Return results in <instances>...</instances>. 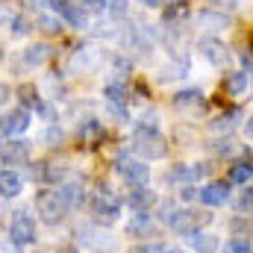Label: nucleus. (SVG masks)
Masks as SVG:
<instances>
[{
  "mask_svg": "<svg viewBox=\"0 0 253 253\" xmlns=\"http://www.w3.org/2000/svg\"><path fill=\"white\" fill-rule=\"evenodd\" d=\"M103 94L109 97V103H112V109H121L118 103H124V100H126V88H124V85H118V83H109V85L103 88Z\"/></svg>",
  "mask_w": 253,
  "mask_h": 253,
  "instance_id": "22",
  "label": "nucleus"
},
{
  "mask_svg": "<svg viewBox=\"0 0 253 253\" xmlns=\"http://www.w3.org/2000/svg\"><path fill=\"white\" fill-rule=\"evenodd\" d=\"M248 135H251V141H253V118L248 121Z\"/></svg>",
  "mask_w": 253,
  "mask_h": 253,
  "instance_id": "34",
  "label": "nucleus"
},
{
  "mask_svg": "<svg viewBox=\"0 0 253 253\" xmlns=\"http://www.w3.org/2000/svg\"><path fill=\"white\" fill-rule=\"evenodd\" d=\"M251 177H253V162H248V159L236 162L233 171H230V180H233V183H248Z\"/></svg>",
  "mask_w": 253,
  "mask_h": 253,
  "instance_id": "21",
  "label": "nucleus"
},
{
  "mask_svg": "<svg viewBox=\"0 0 253 253\" xmlns=\"http://www.w3.org/2000/svg\"><path fill=\"white\" fill-rule=\"evenodd\" d=\"M197 197L206 203V206H221V203H227L230 200V186L227 183H206L203 189H197Z\"/></svg>",
  "mask_w": 253,
  "mask_h": 253,
  "instance_id": "10",
  "label": "nucleus"
},
{
  "mask_svg": "<svg viewBox=\"0 0 253 253\" xmlns=\"http://www.w3.org/2000/svg\"><path fill=\"white\" fill-rule=\"evenodd\" d=\"M132 147L141 159H162L168 153V141L156 126H138L135 138H132Z\"/></svg>",
  "mask_w": 253,
  "mask_h": 253,
  "instance_id": "3",
  "label": "nucleus"
},
{
  "mask_svg": "<svg viewBox=\"0 0 253 253\" xmlns=\"http://www.w3.org/2000/svg\"><path fill=\"white\" fill-rule=\"evenodd\" d=\"M224 253H253V245L248 239H230L224 245Z\"/></svg>",
  "mask_w": 253,
  "mask_h": 253,
  "instance_id": "25",
  "label": "nucleus"
},
{
  "mask_svg": "<svg viewBox=\"0 0 253 253\" xmlns=\"http://www.w3.org/2000/svg\"><path fill=\"white\" fill-rule=\"evenodd\" d=\"M18 97H21L24 106H39V94H36L33 85H21V88H18Z\"/></svg>",
  "mask_w": 253,
  "mask_h": 253,
  "instance_id": "27",
  "label": "nucleus"
},
{
  "mask_svg": "<svg viewBox=\"0 0 253 253\" xmlns=\"http://www.w3.org/2000/svg\"><path fill=\"white\" fill-rule=\"evenodd\" d=\"M21 189H24V180H21L12 168H3V171H0V194H3V197H18Z\"/></svg>",
  "mask_w": 253,
  "mask_h": 253,
  "instance_id": "14",
  "label": "nucleus"
},
{
  "mask_svg": "<svg viewBox=\"0 0 253 253\" xmlns=\"http://www.w3.org/2000/svg\"><path fill=\"white\" fill-rule=\"evenodd\" d=\"M126 253H150V245H138V248H129Z\"/></svg>",
  "mask_w": 253,
  "mask_h": 253,
  "instance_id": "32",
  "label": "nucleus"
},
{
  "mask_svg": "<svg viewBox=\"0 0 253 253\" xmlns=\"http://www.w3.org/2000/svg\"><path fill=\"white\" fill-rule=\"evenodd\" d=\"M197 21H200V24H212V27H227L233 18H230V15H215V12H200Z\"/></svg>",
  "mask_w": 253,
  "mask_h": 253,
  "instance_id": "24",
  "label": "nucleus"
},
{
  "mask_svg": "<svg viewBox=\"0 0 253 253\" xmlns=\"http://www.w3.org/2000/svg\"><path fill=\"white\" fill-rule=\"evenodd\" d=\"M36 212L42 215L44 224H59L71 212V203L65 200L62 189H42L36 194Z\"/></svg>",
  "mask_w": 253,
  "mask_h": 253,
  "instance_id": "1",
  "label": "nucleus"
},
{
  "mask_svg": "<svg viewBox=\"0 0 253 253\" xmlns=\"http://www.w3.org/2000/svg\"><path fill=\"white\" fill-rule=\"evenodd\" d=\"M30 112L24 109V106H18V109H9L3 118H0V129L6 132V135H18V132H24L27 126H30Z\"/></svg>",
  "mask_w": 253,
  "mask_h": 253,
  "instance_id": "9",
  "label": "nucleus"
},
{
  "mask_svg": "<svg viewBox=\"0 0 253 253\" xmlns=\"http://www.w3.org/2000/svg\"><path fill=\"white\" fill-rule=\"evenodd\" d=\"M245 88H248V74H245V71H233V74L224 77V91H227V94L236 97V94H242Z\"/></svg>",
  "mask_w": 253,
  "mask_h": 253,
  "instance_id": "18",
  "label": "nucleus"
},
{
  "mask_svg": "<svg viewBox=\"0 0 253 253\" xmlns=\"http://www.w3.org/2000/svg\"><path fill=\"white\" fill-rule=\"evenodd\" d=\"M91 215H94L97 221L112 224V221H118V215H121V200H118L109 189L94 191V194H91Z\"/></svg>",
  "mask_w": 253,
  "mask_h": 253,
  "instance_id": "4",
  "label": "nucleus"
},
{
  "mask_svg": "<svg viewBox=\"0 0 253 253\" xmlns=\"http://www.w3.org/2000/svg\"><path fill=\"white\" fill-rule=\"evenodd\" d=\"M162 253H186V251H177V248H168V251H162Z\"/></svg>",
  "mask_w": 253,
  "mask_h": 253,
  "instance_id": "36",
  "label": "nucleus"
},
{
  "mask_svg": "<svg viewBox=\"0 0 253 253\" xmlns=\"http://www.w3.org/2000/svg\"><path fill=\"white\" fill-rule=\"evenodd\" d=\"M9 236L15 245H33L36 242V221L27 209H18L9 221Z\"/></svg>",
  "mask_w": 253,
  "mask_h": 253,
  "instance_id": "5",
  "label": "nucleus"
},
{
  "mask_svg": "<svg viewBox=\"0 0 253 253\" xmlns=\"http://www.w3.org/2000/svg\"><path fill=\"white\" fill-rule=\"evenodd\" d=\"M126 233H129L132 239H150V233H153V218H150V215H132V218L126 221Z\"/></svg>",
  "mask_w": 253,
  "mask_h": 253,
  "instance_id": "13",
  "label": "nucleus"
},
{
  "mask_svg": "<svg viewBox=\"0 0 253 253\" xmlns=\"http://www.w3.org/2000/svg\"><path fill=\"white\" fill-rule=\"evenodd\" d=\"M0 59H3V50H0Z\"/></svg>",
  "mask_w": 253,
  "mask_h": 253,
  "instance_id": "38",
  "label": "nucleus"
},
{
  "mask_svg": "<svg viewBox=\"0 0 253 253\" xmlns=\"http://www.w3.org/2000/svg\"><path fill=\"white\" fill-rule=\"evenodd\" d=\"M0 162H3L6 168L27 165V162H30V144L21 141V138H9V141L0 147Z\"/></svg>",
  "mask_w": 253,
  "mask_h": 253,
  "instance_id": "6",
  "label": "nucleus"
},
{
  "mask_svg": "<svg viewBox=\"0 0 253 253\" xmlns=\"http://www.w3.org/2000/svg\"><path fill=\"white\" fill-rule=\"evenodd\" d=\"M80 138H83V144H85V147H97V144H100V138H103V126L97 124V121H88V124L80 129Z\"/></svg>",
  "mask_w": 253,
  "mask_h": 253,
  "instance_id": "20",
  "label": "nucleus"
},
{
  "mask_svg": "<svg viewBox=\"0 0 253 253\" xmlns=\"http://www.w3.org/2000/svg\"><path fill=\"white\" fill-rule=\"evenodd\" d=\"M109 9H112V15H124V12H126V0H112V6H109Z\"/></svg>",
  "mask_w": 253,
  "mask_h": 253,
  "instance_id": "30",
  "label": "nucleus"
},
{
  "mask_svg": "<svg viewBox=\"0 0 253 253\" xmlns=\"http://www.w3.org/2000/svg\"><path fill=\"white\" fill-rule=\"evenodd\" d=\"M62 194H65V200L71 203V209H74V206H80V200H83V189H80L77 183H68V186H62Z\"/></svg>",
  "mask_w": 253,
  "mask_h": 253,
  "instance_id": "26",
  "label": "nucleus"
},
{
  "mask_svg": "<svg viewBox=\"0 0 253 253\" xmlns=\"http://www.w3.org/2000/svg\"><path fill=\"white\" fill-rule=\"evenodd\" d=\"M209 3H215V6H236L239 0H209Z\"/></svg>",
  "mask_w": 253,
  "mask_h": 253,
  "instance_id": "33",
  "label": "nucleus"
},
{
  "mask_svg": "<svg viewBox=\"0 0 253 253\" xmlns=\"http://www.w3.org/2000/svg\"><path fill=\"white\" fill-rule=\"evenodd\" d=\"M50 56H53V47L50 44H33V47L24 50V62L30 65V68H39V65L50 62Z\"/></svg>",
  "mask_w": 253,
  "mask_h": 253,
  "instance_id": "16",
  "label": "nucleus"
},
{
  "mask_svg": "<svg viewBox=\"0 0 253 253\" xmlns=\"http://www.w3.org/2000/svg\"><path fill=\"white\" fill-rule=\"evenodd\" d=\"M236 118H239V109H230V112H224V115L212 124V129H227V126L236 124Z\"/></svg>",
  "mask_w": 253,
  "mask_h": 253,
  "instance_id": "28",
  "label": "nucleus"
},
{
  "mask_svg": "<svg viewBox=\"0 0 253 253\" xmlns=\"http://www.w3.org/2000/svg\"><path fill=\"white\" fill-rule=\"evenodd\" d=\"M56 12L62 15V18L68 21V24H71V27H77V30L88 27V12H83L77 3H62V6H56Z\"/></svg>",
  "mask_w": 253,
  "mask_h": 253,
  "instance_id": "12",
  "label": "nucleus"
},
{
  "mask_svg": "<svg viewBox=\"0 0 253 253\" xmlns=\"http://www.w3.org/2000/svg\"><path fill=\"white\" fill-rule=\"evenodd\" d=\"M74 3H77L83 12H103V6H106L103 0H74Z\"/></svg>",
  "mask_w": 253,
  "mask_h": 253,
  "instance_id": "29",
  "label": "nucleus"
},
{
  "mask_svg": "<svg viewBox=\"0 0 253 253\" xmlns=\"http://www.w3.org/2000/svg\"><path fill=\"white\" fill-rule=\"evenodd\" d=\"M118 174L124 177V183H129L132 189H135V186H144V183L150 180L147 162H138V159H121V162H118Z\"/></svg>",
  "mask_w": 253,
  "mask_h": 253,
  "instance_id": "7",
  "label": "nucleus"
},
{
  "mask_svg": "<svg viewBox=\"0 0 253 253\" xmlns=\"http://www.w3.org/2000/svg\"><path fill=\"white\" fill-rule=\"evenodd\" d=\"M248 47H251V53H253V33H251V39H248Z\"/></svg>",
  "mask_w": 253,
  "mask_h": 253,
  "instance_id": "37",
  "label": "nucleus"
},
{
  "mask_svg": "<svg viewBox=\"0 0 253 253\" xmlns=\"http://www.w3.org/2000/svg\"><path fill=\"white\" fill-rule=\"evenodd\" d=\"M135 3H144V6H150V9H159V6H162V0H135Z\"/></svg>",
  "mask_w": 253,
  "mask_h": 253,
  "instance_id": "31",
  "label": "nucleus"
},
{
  "mask_svg": "<svg viewBox=\"0 0 253 253\" xmlns=\"http://www.w3.org/2000/svg\"><path fill=\"white\" fill-rule=\"evenodd\" d=\"M174 109H180V112H197V109H203V91H197V88H183V91H177L174 94Z\"/></svg>",
  "mask_w": 253,
  "mask_h": 253,
  "instance_id": "11",
  "label": "nucleus"
},
{
  "mask_svg": "<svg viewBox=\"0 0 253 253\" xmlns=\"http://www.w3.org/2000/svg\"><path fill=\"white\" fill-rule=\"evenodd\" d=\"M126 206H129L135 215H147V212L156 206V194L147 189V186H135V189L126 194Z\"/></svg>",
  "mask_w": 253,
  "mask_h": 253,
  "instance_id": "8",
  "label": "nucleus"
},
{
  "mask_svg": "<svg viewBox=\"0 0 253 253\" xmlns=\"http://www.w3.org/2000/svg\"><path fill=\"white\" fill-rule=\"evenodd\" d=\"M59 165H53V162H36L33 168H30V177L36 180V183H53V180H59Z\"/></svg>",
  "mask_w": 253,
  "mask_h": 253,
  "instance_id": "15",
  "label": "nucleus"
},
{
  "mask_svg": "<svg viewBox=\"0 0 253 253\" xmlns=\"http://www.w3.org/2000/svg\"><path fill=\"white\" fill-rule=\"evenodd\" d=\"M236 212H239V215H253V186H248V189L239 194V200H236Z\"/></svg>",
  "mask_w": 253,
  "mask_h": 253,
  "instance_id": "23",
  "label": "nucleus"
},
{
  "mask_svg": "<svg viewBox=\"0 0 253 253\" xmlns=\"http://www.w3.org/2000/svg\"><path fill=\"white\" fill-rule=\"evenodd\" d=\"M200 50H203V56L209 59L212 65H221L224 59H227V47L221 44V42H215V39H206V42H200Z\"/></svg>",
  "mask_w": 253,
  "mask_h": 253,
  "instance_id": "17",
  "label": "nucleus"
},
{
  "mask_svg": "<svg viewBox=\"0 0 253 253\" xmlns=\"http://www.w3.org/2000/svg\"><path fill=\"white\" fill-rule=\"evenodd\" d=\"M50 3H53V9H56V6H62V3H68V0H50Z\"/></svg>",
  "mask_w": 253,
  "mask_h": 253,
  "instance_id": "35",
  "label": "nucleus"
},
{
  "mask_svg": "<svg viewBox=\"0 0 253 253\" xmlns=\"http://www.w3.org/2000/svg\"><path fill=\"white\" fill-rule=\"evenodd\" d=\"M189 245L197 253H212L215 248H218V239H215V236H209V233H200V230H197V233H191V236H189Z\"/></svg>",
  "mask_w": 253,
  "mask_h": 253,
  "instance_id": "19",
  "label": "nucleus"
},
{
  "mask_svg": "<svg viewBox=\"0 0 253 253\" xmlns=\"http://www.w3.org/2000/svg\"><path fill=\"white\" fill-rule=\"evenodd\" d=\"M162 221H165L171 230H177V233H183V236H191V233H197L200 227H206V224L212 221V215L194 212V209H174V206H165Z\"/></svg>",
  "mask_w": 253,
  "mask_h": 253,
  "instance_id": "2",
  "label": "nucleus"
}]
</instances>
